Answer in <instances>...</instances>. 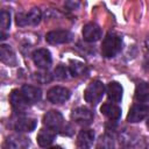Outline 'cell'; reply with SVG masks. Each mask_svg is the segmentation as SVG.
<instances>
[{
	"mask_svg": "<svg viewBox=\"0 0 149 149\" xmlns=\"http://www.w3.org/2000/svg\"><path fill=\"white\" fill-rule=\"evenodd\" d=\"M121 47H122L121 37L114 33H108L102 41L101 54L106 58H112L116 54H119V51L121 50Z\"/></svg>",
	"mask_w": 149,
	"mask_h": 149,
	"instance_id": "6da1fadb",
	"label": "cell"
},
{
	"mask_svg": "<svg viewBox=\"0 0 149 149\" xmlns=\"http://www.w3.org/2000/svg\"><path fill=\"white\" fill-rule=\"evenodd\" d=\"M104 93H105L104 84L99 80H93L86 87V90L84 92V99L86 102H88L91 105H97L98 102L101 101Z\"/></svg>",
	"mask_w": 149,
	"mask_h": 149,
	"instance_id": "7a4b0ae2",
	"label": "cell"
},
{
	"mask_svg": "<svg viewBox=\"0 0 149 149\" xmlns=\"http://www.w3.org/2000/svg\"><path fill=\"white\" fill-rule=\"evenodd\" d=\"M16 24L20 27L24 26H36L41 21V12L38 8H33L28 13H19L16 14Z\"/></svg>",
	"mask_w": 149,
	"mask_h": 149,
	"instance_id": "3957f363",
	"label": "cell"
},
{
	"mask_svg": "<svg viewBox=\"0 0 149 149\" xmlns=\"http://www.w3.org/2000/svg\"><path fill=\"white\" fill-rule=\"evenodd\" d=\"M43 123L52 130H63L64 129V119L58 111H49L43 116Z\"/></svg>",
	"mask_w": 149,
	"mask_h": 149,
	"instance_id": "277c9868",
	"label": "cell"
},
{
	"mask_svg": "<svg viewBox=\"0 0 149 149\" xmlns=\"http://www.w3.org/2000/svg\"><path fill=\"white\" fill-rule=\"evenodd\" d=\"M73 38L72 33H70L69 30H63V29H58V30H52L49 31L45 36V40L48 43L50 44H64V43H69L71 42Z\"/></svg>",
	"mask_w": 149,
	"mask_h": 149,
	"instance_id": "5b68a950",
	"label": "cell"
},
{
	"mask_svg": "<svg viewBox=\"0 0 149 149\" xmlns=\"http://www.w3.org/2000/svg\"><path fill=\"white\" fill-rule=\"evenodd\" d=\"M70 98V91L63 86H54L47 93V99L52 104H63Z\"/></svg>",
	"mask_w": 149,
	"mask_h": 149,
	"instance_id": "8992f818",
	"label": "cell"
},
{
	"mask_svg": "<svg viewBox=\"0 0 149 149\" xmlns=\"http://www.w3.org/2000/svg\"><path fill=\"white\" fill-rule=\"evenodd\" d=\"M71 118L80 126H88L93 121V113L87 107H77L72 111Z\"/></svg>",
	"mask_w": 149,
	"mask_h": 149,
	"instance_id": "52a82bcc",
	"label": "cell"
},
{
	"mask_svg": "<svg viewBox=\"0 0 149 149\" xmlns=\"http://www.w3.org/2000/svg\"><path fill=\"white\" fill-rule=\"evenodd\" d=\"M33 61L35 65L42 70H47L52 62L51 54L47 49H37L33 52Z\"/></svg>",
	"mask_w": 149,
	"mask_h": 149,
	"instance_id": "ba28073f",
	"label": "cell"
},
{
	"mask_svg": "<svg viewBox=\"0 0 149 149\" xmlns=\"http://www.w3.org/2000/svg\"><path fill=\"white\" fill-rule=\"evenodd\" d=\"M148 114H149V106L144 104H136L129 109V113L127 115V121L132 123H136L142 121Z\"/></svg>",
	"mask_w": 149,
	"mask_h": 149,
	"instance_id": "9c48e42d",
	"label": "cell"
},
{
	"mask_svg": "<svg viewBox=\"0 0 149 149\" xmlns=\"http://www.w3.org/2000/svg\"><path fill=\"white\" fill-rule=\"evenodd\" d=\"M29 143V139H27L26 136L14 134L6 139L3 149H28Z\"/></svg>",
	"mask_w": 149,
	"mask_h": 149,
	"instance_id": "30bf717a",
	"label": "cell"
},
{
	"mask_svg": "<svg viewBox=\"0 0 149 149\" xmlns=\"http://www.w3.org/2000/svg\"><path fill=\"white\" fill-rule=\"evenodd\" d=\"M101 35H102L101 28L94 22H90L85 24L83 28V38L86 42H97L98 40H100Z\"/></svg>",
	"mask_w": 149,
	"mask_h": 149,
	"instance_id": "8fae6325",
	"label": "cell"
},
{
	"mask_svg": "<svg viewBox=\"0 0 149 149\" xmlns=\"http://www.w3.org/2000/svg\"><path fill=\"white\" fill-rule=\"evenodd\" d=\"M9 101H10L12 107H13L16 112H23V111L28 107V105H29V102H28V101L26 100V98L23 97L21 90H20V91H19V90L12 91V93H10V95H9Z\"/></svg>",
	"mask_w": 149,
	"mask_h": 149,
	"instance_id": "7c38bea8",
	"label": "cell"
},
{
	"mask_svg": "<svg viewBox=\"0 0 149 149\" xmlns=\"http://www.w3.org/2000/svg\"><path fill=\"white\" fill-rule=\"evenodd\" d=\"M21 92L29 104H35V102L40 101L42 98L41 90L33 85H23L21 88Z\"/></svg>",
	"mask_w": 149,
	"mask_h": 149,
	"instance_id": "4fadbf2b",
	"label": "cell"
},
{
	"mask_svg": "<svg viewBox=\"0 0 149 149\" xmlns=\"http://www.w3.org/2000/svg\"><path fill=\"white\" fill-rule=\"evenodd\" d=\"M94 141V133L91 129H83L77 137V144L81 149H90Z\"/></svg>",
	"mask_w": 149,
	"mask_h": 149,
	"instance_id": "5bb4252c",
	"label": "cell"
},
{
	"mask_svg": "<svg viewBox=\"0 0 149 149\" xmlns=\"http://www.w3.org/2000/svg\"><path fill=\"white\" fill-rule=\"evenodd\" d=\"M106 93H107L108 99L112 102H119L122 99L123 88L121 84H119L118 81H111L106 87Z\"/></svg>",
	"mask_w": 149,
	"mask_h": 149,
	"instance_id": "9a60e30c",
	"label": "cell"
},
{
	"mask_svg": "<svg viewBox=\"0 0 149 149\" xmlns=\"http://www.w3.org/2000/svg\"><path fill=\"white\" fill-rule=\"evenodd\" d=\"M0 59L2 63L7 64L9 66H14L17 63L14 50L7 44H1V47H0Z\"/></svg>",
	"mask_w": 149,
	"mask_h": 149,
	"instance_id": "2e32d148",
	"label": "cell"
},
{
	"mask_svg": "<svg viewBox=\"0 0 149 149\" xmlns=\"http://www.w3.org/2000/svg\"><path fill=\"white\" fill-rule=\"evenodd\" d=\"M37 121L33 118H19L14 125L16 132H33L36 128Z\"/></svg>",
	"mask_w": 149,
	"mask_h": 149,
	"instance_id": "e0dca14e",
	"label": "cell"
},
{
	"mask_svg": "<svg viewBox=\"0 0 149 149\" xmlns=\"http://www.w3.org/2000/svg\"><path fill=\"white\" fill-rule=\"evenodd\" d=\"M100 112L109 120H118L121 116V108L115 104H111V102L102 104V106L100 107Z\"/></svg>",
	"mask_w": 149,
	"mask_h": 149,
	"instance_id": "ac0fdd59",
	"label": "cell"
},
{
	"mask_svg": "<svg viewBox=\"0 0 149 149\" xmlns=\"http://www.w3.org/2000/svg\"><path fill=\"white\" fill-rule=\"evenodd\" d=\"M55 136H56V133L55 130L52 129H41L38 135H37V142L41 147H47V146H50L54 140H55Z\"/></svg>",
	"mask_w": 149,
	"mask_h": 149,
	"instance_id": "d6986e66",
	"label": "cell"
},
{
	"mask_svg": "<svg viewBox=\"0 0 149 149\" xmlns=\"http://www.w3.org/2000/svg\"><path fill=\"white\" fill-rule=\"evenodd\" d=\"M69 70H70V74L72 77H80V76H84L88 72L87 66L84 63L78 62V61H71Z\"/></svg>",
	"mask_w": 149,
	"mask_h": 149,
	"instance_id": "ffe728a7",
	"label": "cell"
},
{
	"mask_svg": "<svg viewBox=\"0 0 149 149\" xmlns=\"http://www.w3.org/2000/svg\"><path fill=\"white\" fill-rule=\"evenodd\" d=\"M135 98L139 101H148L149 100V84L140 83L135 88Z\"/></svg>",
	"mask_w": 149,
	"mask_h": 149,
	"instance_id": "44dd1931",
	"label": "cell"
},
{
	"mask_svg": "<svg viewBox=\"0 0 149 149\" xmlns=\"http://www.w3.org/2000/svg\"><path fill=\"white\" fill-rule=\"evenodd\" d=\"M10 26V14L7 10H1L0 14V27H1V40L6 38L5 31L8 30Z\"/></svg>",
	"mask_w": 149,
	"mask_h": 149,
	"instance_id": "7402d4cb",
	"label": "cell"
},
{
	"mask_svg": "<svg viewBox=\"0 0 149 149\" xmlns=\"http://www.w3.org/2000/svg\"><path fill=\"white\" fill-rule=\"evenodd\" d=\"M113 148V139L108 135H104L99 139L97 149H112Z\"/></svg>",
	"mask_w": 149,
	"mask_h": 149,
	"instance_id": "603a6c76",
	"label": "cell"
},
{
	"mask_svg": "<svg viewBox=\"0 0 149 149\" xmlns=\"http://www.w3.org/2000/svg\"><path fill=\"white\" fill-rule=\"evenodd\" d=\"M69 74H70V70H69V68H66L64 65H58L54 70V76L57 79H62V80L66 79L69 77Z\"/></svg>",
	"mask_w": 149,
	"mask_h": 149,
	"instance_id": "cb8c5ba5",
	"label": "cell"
},
{
	"mask_svg": "<svg viewBox=\"0 0 149 149\" xmlns=\"http://www.w3.org/2000/svg\"><path fill=\"white\" fill-rule=\"evenodd\" d=\"M36 76H35V78L38 80V81H41V83H48V81H50L51 80V76L48 73V72H37V73H35Z\"/></svg>",
	"mask_w": 149,
	"mask_h": 149,
	"instance_id": "d4e9b609",
	"label": "cell"
},
{
	"mask_svg": "<svg viewBox=\"0 0 149 149\" xmlns=\"http://www.w3.org/2000/svg\"><path fill=\"white\" fill-rule=\"evenodd\" d=\"M65 6L69 8V9H76L79 7V2H73V1H68L65 2Z\"/></svg>",
	"mask_w": 149,
	"mask_h": 149,
	"instance_id": "484cf974",
	"label": "cell"
},
{
	"mask_svg": "<svg viewBox=\"0 0 149 149\" xmlns=\"http://www.w3.org/2000/svg\"><path fill=\"white\" fill-rule=\"evenodd\" d=\"M48 149H64V148H62L59 146H56V147H51V148H48Z\"/></svg>",
	"mask_w": 149,
	"mask_h": 149,
	"instance_id": "4316f807",
	"label": "cell"
},
{
	"mask_svg": "<svg viewBox=\"0 0 149 149\" xmlns=\"http://www.w3.org/2000/svg\"><path fill=\"white\" fill-rule=\"evenodd\" d=\"M147 126H148V128H149V116L147 118Z\"/></svg>",
	"mask_w": 149,
	"mask_h": 149,
	"instance_id": "83f0119b",
	"label": "cell"
}]
</instances>
